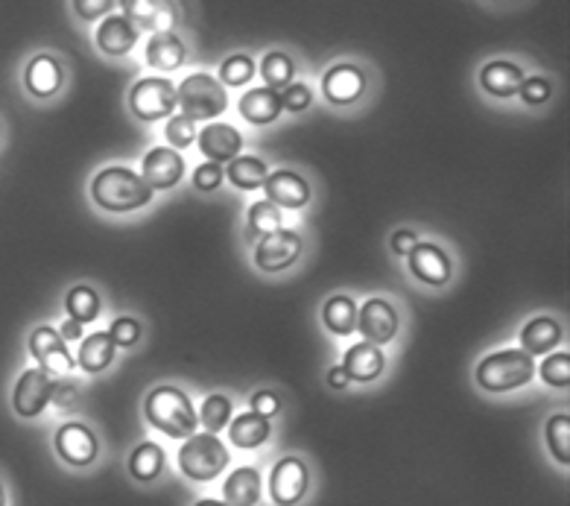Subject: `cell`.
<instances>
[{"instance_id":"obj_46","label":"cell","mask_w":570,"mask_h":506,"mask_svg":"<svg viewBox=\"0 0 570 506\" xmlns=\"http://www.w3.org/2000/svg\"><path fill=\"white\" fill-rule=\"evenodd\" d=\"M59 410H68L74 407L76 401V387L74 384H53V398H50Z\"/></svg>"},{"instance_id":"obj_35","label":"cell","mask_w":570,"mask_h":506,"mask_svg":"<svg viewBox=\"0 0 570 506\" xmlns=\"http://www.w3.org/2000/svg\"><path fill=\"white\" fill-rule=\"evenodd\" d=\"M547 445H550L553 457H556L562 466H568L570 463V419L565 416V413H559V416H553V419L547 422Z\"/></svg>"},{"instance_id":"obj_33","label":"cell","mask_w":570,"mask_h":506,"mask_svg":"<svg viewBox=\"0 0 570 506\" xmlns=\"http://www.w3.org/2000/svg\"><path fill=\"white\" fill-rule=\"evenodd\" d=\"M281 211L272 205V202H255L252 208H249V226H246V237L249 240H255V237H266V234L278 232L281 229Z\"/></svg>"},{"instance_id":"obj_13","label":"cell","mask_w":570,"mask_h":506,"mask_svg":"<svg viewBox=\"0 0 570 506\" xmlns=\"http://www.w3.org/2000/svg\"><path fill=\"white\" fill-rule=\"evenodd\" d=\"M144 182L155 191H167L173 185H179V179L185 176V158L179 156L173 147H152L144 158Z\"/></svg>"},{"instance_id":"obj_14","label":"cell","mask_w":570,"mask_h":506,"mask_svg":"<svg viewBox=\"0 0 570 506\" xmlns=\"http://www.w3.org/2000/svg\"><path fill=\"white\" fill-rule=\"evenodd\" d=\"M366 91V77L357 65H334L322 79V94L334 106H348Z\"/></svg>"},{"instance_id":"obj_36","label":"cell","mask_w":570,"mask_h":506,"mask_svg":"<svg viewBox=\"0 0 570 506\" xmlns=\"http://www.w3.org/2000/svg\"><path fill=\"white\" fill-rule=\"evenodd\" d=\"M196 419H202V425L208 430H223L231 422V401L226 395H208Z\"/></svg>"},{"instance_id":"obj_44","label":"cell","mask_w":570,"mask_h":506,"mask_svg":"<svg viewBox=\"0 0 570 506\" xmlns=\"http://www.w3.org/2000/svg\"><path fill=\"white\" fill-rule=\"evenodd\" d=\"M252 413H258V416H264V419L275 416V413H278V398L269 390L255 392V395H252Z\"/></svg>"},{"instance_id":"obj_38","label":"cell","mask_w":570,"mask_h":506,"mask_svg":"<svg viewBox=\"0 0 570 506\" xmlns=\"http://www.w3.org/2000/svg\"><path fill=\"white\" fill-rule=\"evenodd\" d=\"M252 74H255V62L249 59V56H231L223 62V68H220V85L226 82V85H234V88H240V85H246V82H252Z\"/></svg>"},{"instance_id":"obj_31","label":"cell","mask_w":570,"mask_h":506,"mask_svg":"<svg viewBox=\"0 0 570 506\" xmlns=\"http://www.w3.org/2000/svg\"><path fill=\"white\" fill-rule=\"evenodd\" d=\"M123 9H126L123 18H129V21L135 18L141 27L155 30V33H167V27H170V21H173V15H170L167 9H161V6H155V3H147V0H126Z\"/></svg>"},{"instance_id":"obj_42","label":"cell","mask_w":570,"mask_h":506,"mask_svg":"<svg viewBox=\"0 0 570 506\" xmlns=\"http://www.w3.org/2000/svg\"><path fill=\"white\" fill-rule=\"evenodd\" d=\"M223 176H226L223 164L208 161V164H199V167H196V173H193V185H196L199 191H217V188L223 185Z\"/></svg>"},{"instance_id":"obj_4","label":"cell","mask_w":570,"mask_h":506,"mask_svg":"<svg viewBox=\"0 0 570 506\" xmlns=\"http://www.w3.org/2000/svg\"><path fill=\"white\" fill-rule=\"evenodd\" d=\"M226 445L214 436V433H193L188 442L179 451V468L190 480H214L217 474H223L228 466Z\"/></svg>"},{"instance_id":"obj_3","label":"cell","mask_w":570,"mask_h":506,"mask_svg":"<svg viewBox=\"0 0 570 506\" xmlns=\"http://www.w3.org/2000/svg\"><path fill=\"white\" fill-rule=\"evenodd\" d=\"M535 375V363L527 351L506 349L483 357L477 366V384L486 392H509L530 384Z\"/></svg>"},{"instance_id":"obj_30","label":"cell","mask_w":570,"mask_h":506,"mask_svg":"<svg viewBox=\"0 0 570 506\" xmlns=\"http://www.w3.org/2000/svg\"><path fill=\"white\" fill-rule=\"evenodd\" d=\"M161 468H164V451L155 442H141L129 457V471L135 480H144V483L155 480Z\"/></svg>"},{"instance_id":"obj_41","label":"cell","mask_w":570,"mask_h":506,"mask_svg":"<svg viewBox=\"0 0 570 506\" xmlns=\"http://www.w3.org/2000/svg\"><path fill=\"white\" fill-rule=\"evenodd\" d=\"M278 100H281V109H287V112H304V109L310 106L313 94H310V88H307L304 82H290V85L278 94Z\"/></svg>"},{"instance_id":"obj_37","label":"cell","mask_w":570,"mask_h":506,"mask_svg":"<svg viewBox=\"0 0 570 506\" xmlns=\"http://www.w3.org/2000/svg\"><path fill=\"white\" fill-rule=\"evenodd\" d=\"M541 378H544L550 387H559V390H565V387L570 384V354L568 351L550 354V357L541 363Z\"/></svg>"},{"instance_id":"obj_12","label":"cell","mask_w":570,"mask_h":506,"mask_svg":"<svg viewBox=\"0 0 570 506\" xmlns=\"http://www.w3.org/2000/svg\"><path fill=\"white\" fill-rule=\"evenodd\" d=\"M30 351H33V357H36L38 363L44 366L47 375H50V372L65 375V372L74 369V357H71L68 349H65V340H62L59 331L50 328V325H41V328L33 331V337H30Z\"/></svg>"},{"instance_id":"obj_40","label":"cell","mask_w":570,"mask_h":506,"mask_svg":"<svg viewBox=\"0 0 570 506\" xmlns=\"http://www.w3.org/2000/svg\"><path fill=\"white\" fill-rule=\"evenodd\" d=\"M109 337H112L114 349H117V346L129 349V346H135V343L141 340V325H138L132 316H120V319H114L112 322Z\"/></svg>"},{"instance_id":"obj_10","label":"cell","mask_w":570,"mask_h":506,"mask_svg":"<svg viewBox=\"0 0 570 506\" xmlns=\"http://www.w3.org/2000/svg\"><path fill=\"white\" fill-rule=\"evenodd\" d=\"M357 328H360L363 340L372 346L389 343L398 334V313L386 299H369L357 311Z\"/></svg>"},{"instance_id":"obj_48","label":"cell","mask_w":570,"mask_h":506,"mask_svg":"<svg viewBox=\"0 0 570 506\" xmlns=\"http://www.w3.org/2000/svg\"><path fill=\"white\" fill-rule=\"evenodd\" d=\"M62 340H79L82 337V325L74 322V319H68L65 325H62V334H59Z\"/></svg>"},{"instance_id":"obj_9","label":"cell","mask_w":570,"mask_h":506,"mask_svg":"<svg viewBox=\"0 0 570 506\" xmlns=\"http://www.w3.org/2000/svg\"><path fill=\"white\" fill-rule=\"evenodd\" d=\"M50 398H53V378L44 369H27L15 384L12 407L18 416L33 419L50 404Z\"/></svg>"},{"instance_id":"obj_19","label":"cell","mask_w":570,"mask_h":506,"mask_svg":"<svg viewBox=\"0 0 570 506\" xmlns=\"http://www.w3.org/2000/svg\"><path fill=\"white\" fill-rule=\"evenodd\" d=\"M135 41H138V30H135V24H132L129 18H123V15L106 18V21L100 24V30H97V44H100V50L109 53V56H126V53L135 47Z\"/></svg>"},{"instance_id":"obj_25","label":"cell","mask_w":570,"mask_h":506,"mask_svg":"<svg viewBox=\"0 0 570 506\" xmlns=\"http://www.w3.org/2000/svg\"><path fill=\"white\" fill-rule=\"evenodd\" d=\"M147 62L158 71H176L185 62V44L179 36L167 33H155L147 44Z\"/></svg>"},{"instance_id":"obj_24","label":"cell","mask_w":570,"mask_h":506,"mask_svg":"<svg viewBox=\"0 0 570 506\" xmlns=\"http://www.w3.org/2000/svg\"><path fill=\"white\" fill-rule=\"evenodd\" d=\"M112 360L114 343L112 337H109V331H94L91 337L82 340V346H79V369H82V372L97 375V372L109 369Z\"/></svg>"},{"instance_id":"obj_20","label":"cell","mask_w":570,"mask_h":506,"mask_svg":"<svg viewBox=\"0 0 570 506\" xmlns=\"http://www.w3.org/2000/svg\"><path fill=\"white\" fill-rule=\"evenodd\" d=\"M562 343V328L553 316H535L530 325H524L521 331V346L527 351L530 357L535 354H550Z\"/></svg>"},{"instance_id":"obj_47","label":"cell","mask_w":570,"mask_h":506,"mask_svg":"<svg viewBox=\"0 0 570 506\" xmlns=\"http://www.w3.org/2000/svg\"><path fill=\"white\" fill-rule=\"evenodd\" d=\"M413 246H416V234L410 232V229H401V232L392 234V249H395L398 255H410Z\"/></svg>"},{"instance_id":"obj_6","label":"cell","mask_w":570,"mask_h":506,"mask_svg":"<svg viewBox=\"0 0 570 506\" xmlns=\"http://www.w3.org/2000/svg\"><path fill=\"white\" fill-rule=\"evenodd\" d=\"M129 106L141 120L170 117L176 109V85L164 77L141 79L129 94Z\"/></svg>"},{"instance_id":"obj_34","label":"cell","mask_w":570,"mask_h":506,"mask_svg":"<svg viewBox=\"0 0 570 506\" xmlns=\"http://www.w3.org/2000/svg\"><path fill=\"white\" fill-rule=\"evenodd\" d=\"M261 74H264V79H266V88L278 91V88H287V85L293 82V74H296V68H293V59H290L287 53H278V50H272V53H266L264 56Z\"/></svg>"},{"instance_id":"obj_26","label":"cell","mask_w":570,"mask_h":506,"mask_svg":"<svg viewBox=\"0 0 570 506\" xmlns=\"http://www.w3.org/2000/svg\"><path fill=\"white\" fill-rule=\"evenodd\" d=\"M27 88L36 97H53L62 88V65L53 56H36L27 68Z\"/></svg>"},{"instance_id":"obj_1","label":"cell","mask_w":570,"mask_h":506,"mask_svg":"<svg viewBox=\"0 0 570 506\" xmlns=\"http://www.w3.org/2000/svg\"><path fill=\"white\" fill-rule=\"evenodd\" d=\"M91 196L103 211L126 214L135 208H144L152 199V188L144 182V176L132 173L129 167H106L94 176Z\"/></svg>"},{"instance_id":"obj_15","label":"cell","mask_w":570,"mask_h":506,"mask_svg":"<svg viewBox=\"0 0 570 506\" xmlns=\"http://www.w3.org/2000/svg\"><path fill=\"white\" fill-rule=\"evenodd\" d=\"M264 191L266 202H272L275 208L278 205L281 208H302L310 199V185L293 170H275L272 176H266Z\"/></svg>"},{"instance_id":"obj_7","label":"cell","mask_w":570,"mask_h":506,"mask_svg":"<svg viewBox=\"0 0 570 506\" xmlns=\"http://www.w3.org/2000/svg\"><path fill=\"white\" fill-rule=\"evenodd\" d=\"M299 255H302V237L296 232H287V229L266 234V237L258 240V246H255V264H258V270H264V273L287 270Z\"/></svg>"},{"instance_id":"obj_8","label":"cell","mask_w":570,"mask_h":506,"mask_svg":"<svg viewBox=\"0 0 570 506\" xmlns=\"http://www.w3.org/2000/svg\"><path fill=\"white\" fill-rule=\"evenodd\" d=\"M304 492H307V466H304L299 457H284V460H278L275 468H272V477H269L272 504H299L304 498Z\"/></svg>"},{"instance_id":"obj_21","label":"cell","mask_w":570,"mask_h":506,"mask_svg":"<svg viewBox=\"0 0 570 506\" xmlns=\"http://www.w3.org/2000/svg\"><path fill=\"white\" fill-rule=\"evenodd\" d=\"M521 82H524V74L518 65L512 62H503V59H494L489 62L483 71H480V85L492 94V97H512L521 91Z\"/></svg>"},{"instance_id":"obj_43","label":"cell","mask_w":570,"mask_h":506,"mask_svg":"<svg viewBox=\"0 0 570 506\" xmlns=\"http://www.w3.org/2000/svg\"><path fill=\"white\" fill-rule=\"evenodd\" d=\"M550 82L547 79H541V77H530V79H524L521 82V97H524V103H530V106H538V103H544L547 97H550Z\"/></svg>"},{"instance_id":"obj_39","label":"cell","mask_w":570,"mask_h":506,"mask_svg":"<svg viewBox=\"0 0 570 506\" xmlns=\"http://www.w3.org/2000/svg\"><path fill=\"white\" fill-rule=\"evenodd\" d=\"M167 141L176 147V150H185V147H190L193 141H196V123L193 120H188L185 115H173L170 120H167Z\"/></svg>"},{"instance_id":"obj_22","label":"cell","mask_w":570,"mask_h":506,"mask_svg":"<svg viewBox=\"0 0 570 506\" xmlns=\"http://www.w3.org/2000/svg\"><path fill=\"white\" fill-rule=\"evenodd\" d=\"M240 115L246 117L249 123L255 126H264L272 123L275 117L281 115V100H278V91L272 88H252L240 97Z\"/></svg>"},{"instance_id":"obj_51","label":"cell","mask_w":570,"mask_h":506,"mask_svg":"<svg viewBox=\"0 0 570 506\" xmlns=\"http://www.w3.org/2000/svg\"><path fill=\"white\" fill-rule=\"evenodd\" d=\"M0 506H3V486H0Z\"/></svg>"},{"instance_id":"obj_2","label":"cell","mask_w":570,"mask_h":506,"mask_svg":"<svg viewBox=\"0 0 570 506\" xmlns=\"http://www.w3.org/2000/svg\"><path fill=\"white\" fill-rule=\"evenodd\" d=\"M147 419L152 428L167 433L170 439H188L199 425L190 398L179 387H158L147 398Z\"/></svg>"},{"instance_id":"obj_11","label":"cell","mask_w":570,"mask_h":506,"mask_svg":"<svg viewBox=\"0 0 570 506\" xmlns=\"http://www.w3.org/2000/svg\"><path fill=\"white\" fill-rule=\"evenodd\" d=\"M97 436L91 433L88 425L68 422L56 430V451L65 463L71 466H91L97 460Z\"/></svg>"},{"instance_id":"obj_45","label":"cell","mask_w":570,"mask_h":506,"mask_svg":"<svg viewBox=\"0 0 570 506\" xmlns=\"http://www.w3.org/2000/svg\"><path fill=\"white\" fill-rule=\"evenodd\" d=\"M114 3L112 0H76L74 9L79 12V18H85V21H91V18H97L100 12H109Z\"/></svg>"},{"instance_id":"obj_32","label":"cell","mask_w":570,"mask_h":506,"mask_svg":"<svg viewBox=\"0 0 570 506\" xmlns=\"http://www.w3.org/2000/svg\"><path fill=\"white\" fill-rule=\"evenodd\" d=\"M65 311H68V316H71L74 322H79V325L94 322L97 313H100V296H97L88 284H79V287H74V290L68 293Z\"/></svg>"},{"instance_id":"obj_17","label":"cell","mask_w":570,"mask_h":506,"mask_svg":"<svg viewBox=\"0 0 570 506\" xmlns=\"http://www.w3.org/2000/svg\"><path fill=\"white\" fill-rule=\"evenodd\" d=\"M240 147H243V138H240V132H237L234 126H228V123H211V126H205L202 135H199V150H202V156H208L214 164H223V161L237 158Z\"/></svg>"},{"instance_id":"obj_16","label":"cell","mask_w":570,"mask_h":506,"mask_svg":"<svg viewBox=\"0 0 570 506\" xmlns=\"http://www.w3.org/2000/svg\"><path fill=\"white\" fill-rule=\"evenodd\" d=\"M410 273L424 284H445L451 278V258L436 243H416L410 252Z\"/></svg>"},{"instance_id":"obj_29","label":"cell","mask_w":570,"mask_h":506,"mask_svg":"<svg viewBox=\"0 0 570 506\" xmlns=\"http://www.w3.org/2000/svg\"><path fill=\"white\" fill-rule=\"evenodd\" d=\"M322 319H325L328 331L348 337L351 331H357V305L348 296H334V299L325 302Z\"/></svg>"},{"instance_id":"obj_27","label":"cell","mask_w":570,"mask_h":506,"mask_svg":"<svg viewBox=\"0 0 570 506\" xmlns=\"http://www.w3.org/2000/svg\"><path fill=\"white\" fill-rule=\"evenodd\" d=\"M226 176L231 179V185L240 188V191H258V188H264L269 170H266V164L261 158L240 156L228 161Z\"/></svg>"},{"instance_id":"obj_18","label":"cell","mask_w":570,"mask_h":506,"mask_svg":"<svg viewBox=\"0 0 570 506\" xmlns=\"http://www.w3.org/2000/svg\"><path fill=\"white\" fill-rule=\"evenodd\" d=\"M383 366H386V357L372 343H357L342 357V372L348 375V381H360V384L375 381L383 372Z\"/></svg>"},{"instance_id":"obj_5","label":"cell","mask_w":570,"mask_h":506,"mask_svg":"<svg viewBox=\"0 0 570 506\" xmlns=\"http://www.w3.org/2000/svg\"><path fill=\"white\" fill-rule=\"evenodd\" d=\"M176 103L182 106V115L196 123V120H211V117L223 115L228 97L220 79L208 77V74H190L176 88Z\"/></svg>"},{"instance_id":"obj_23","label":"cell","mask_w":570,"mask_h":506,"mask_svg":"<svg viewBox=\"0 0 570 506\" xmlns=\"http://www.w3.org/2000/svg\"><path fill=\"white\" fill-rule=\"evenodd\" d=\"M228 506H255L261 501V474L255 468H237L223 486Z\"/></svg>"},{"instance_id":"obj_49","label":"cell","mask_w":570,"mask_h":506,"mask_svg":"<svg viewBox=\"0 0 570 506\" xmlns=\"http://www.w3.org/2000/svg\"><path fill=\"white\" fill-rule=\"evenodd\" d=\"M328 384H331L334 390H342V387H348V375L342 372V366H337V369H331V372H328Z\"/></svg>"},{"instance_id":"obj_50","label":"cell","mask_w":570,"mask_h":506,"mask_svg":"<svg viewBox=\"0 0 570 506\" xmlns=\"http://www.w3.org/2000/svg\"><path fill=\"white\" fill-rule=\"evenodd\" d=\"M196 506H228V504H223V501H211V498H205V501H199Z\"/></svg>"},{"instance_id":"obj_28","label":"cell","mask_w":570,"mask_h":506,"mask_svg":"<svg viewBox=\"0 0 570 506\" xmlns=\"http://www.w3.org/2000/svg\"><path fill=\"white\" fill-rule=\"evenodd\" d=\"M269 419L264 416H258V413H243V416H237L234 422H231V442L237 445V448H258V445H264L266 439H269Z\"/></svg>"}]
</instances>
